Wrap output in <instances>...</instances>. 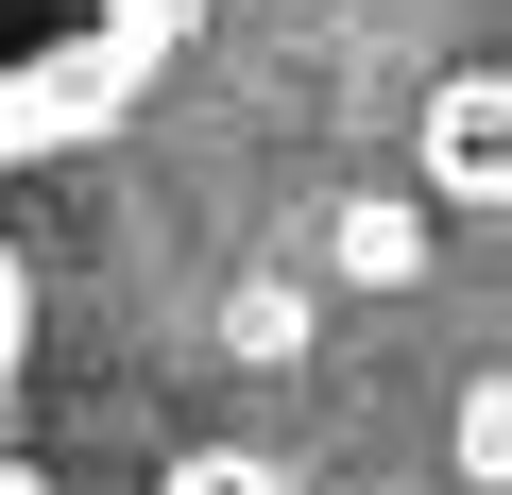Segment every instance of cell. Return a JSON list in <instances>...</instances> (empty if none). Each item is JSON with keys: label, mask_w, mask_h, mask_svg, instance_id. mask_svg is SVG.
Listing matches in <instances>:
<instances>
[{"label": "cell", "mask_w": 512, "mask_h": 495, "mask_svg": "<svg viewBox=\"0 0 512 495\" xmlns=\"http://www.w3.org/2000/svg\"><path fill=\"white\" fill-rule=\"evenodd\" d=\"M205 0H0V154H69L103 120H137V86L171 69V35Z\"/></svg>", "instance_id": "obj_1"}, {"label": "cell", "mask_w": 512, "mask_h": 495, "mask_svg": "<svg viewBox=\"0 0 512 495\" xmlns=\"http://www.w3.org/2000/svg\"><path fill=\"white\" fill-rule=\"evenodd\" d=\"M410 171L427 205H512V69H444L410 103Z\"/></svg>", "instance_id": "obj_2"}, {"label": "cell", "mask_w": 512, "mask_h": 495, "mask_svg": "<svg viewBox=\"0 0 512 495\" xmlns=\"http://www.w3.org/2000/svg\"><path fill=\"white\" fill-rule=\"evenodd\" d=\"M325 257H342L359 291H410V274H427V205H410V188H359V205H325Z\"/></svg>", "instance_id": "obj_3"}, {"label": "cell", "mask_w": 512, "mask_h": 495, "mask_svg": "<svg viewBox=\"0 0 512 495\" xmlns=\"http://www.w3.org/2000/svg\"><path fill=\"white\" fill-rule=\"evenodd\" d=\"M444 478H461V495H512V359H478V376L444 393Z\"/></svg>", "instance_id": "obj_4"}, {"label": "cell", "mask_w": 512, "mask_h": 495, "mask_svg": "<svg viewBox=\"0 0 512 495\" xmlns=\"http://www.w3.org/2000/svg\"><path fill=\"white\" fill-rule=\"evenodd\" d=\"M35 376V274H18V239H0V393Z\"/></svg>", "instance_id": "obj_5"}, {"label": "cell", "mask_w": 512, "mask_h": 495, "mask_svg": "<svg viewBox=\"0 0 512 495\" xmlns=\"http://www.w3.org/2000/svg\"><path fill=\"white\" fill-rule=\"evenodd\" d=\"M171 495H291L274 461H171Z\"/></svg>", "instance_id": "obj_6"}]
</instances>
